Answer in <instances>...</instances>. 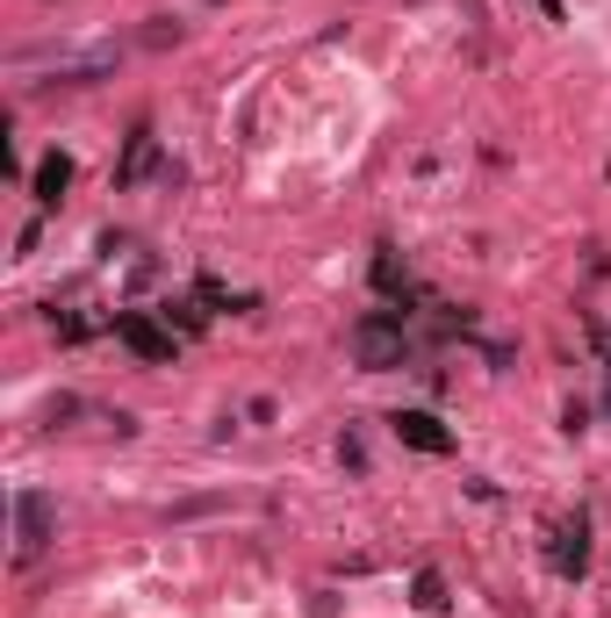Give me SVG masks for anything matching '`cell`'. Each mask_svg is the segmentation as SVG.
Instances as JSON below:
<instances>
[{"instance_id": "obj_1", "label": "cell", "mask_w": 611, "mask_h": 618, "mask_svg": "<svg viewBox=\"0 0 611 618\" xmlns=\"http://www.w3.org/2000/svg\"><path fill=\"white\" fill-rule=\"evenodd\" d=\"M352 353H360V367H396L403 360V309H374V317H360L352 324Z\"/></svg>"}, {"instance_id": "obj_2", "label": "cell", "mask_w": 611, "mask_h": 618, "mask_svg": "<svg viewBox=\"0 0 611 618\" xmlns=\"http://www.w3.org/2000/svg\"><path fill=\"white\" fill-rule=\"evenodd\" d=\"M116 338L137 353V360H173V331H158L152 317H137V309H122L116 317Z\"/></svg>"}, {"instance_id": "obj_3", "label": "cell", "mask_w": 611, "mask_h": 618, "mask_svg": "<svg viewBox=\"0 0 611 618\" xmlns=\"http://www.w3.org/2000/svg\"><path fill=\"white\" fill-rule=\"evenodd\" d=\"M396 439H410L418 453H454V431H439V417L424 411H396Z\"/></svg>"}, {"instance_id": "obj_4", "label": "cell", "mask_w": 611, "mask_h": 618, "mask_svg": "<svg viewBox=\"0 0 611 618\" xmlns=\"http://www.w3.org/2000/svg\"><path fill=\"white\" fill-rule=\"evenodd\" d=\"M15 518H22V554H36L44 539H51V503L36 497V489H22V497H15Z\"/></svg>"}, {"instance_id": "obj_5", "label": "cell", "mask_w": 611, "mask_h": 618, "mask_svg": "<svg viewBox=\"0 0 611 618\" xmlns=\"http://www.w3.org/2000/svg\"><path fill=\"white\" fill-rule=\"evenodd\" d=\"M65 188H72V158H65V152H51L44 166H36V202L58 209V194H65Z\"/></svg>"}, {"instance_id": "obj_6", "label": "cell", "mask_w": 611, "mask_h": 618, "mask_svg": "<svg viewBox=\"0 0 611 618\" xmlns=\"http://www.w3.org/2000/svg\"><path fill=\"white\" fill-rule=\"evenodd\" d=\"M561 547H554V568L561 575H583V561H590V547H583V525H561Z\"/></svg>"}]
</instances>
